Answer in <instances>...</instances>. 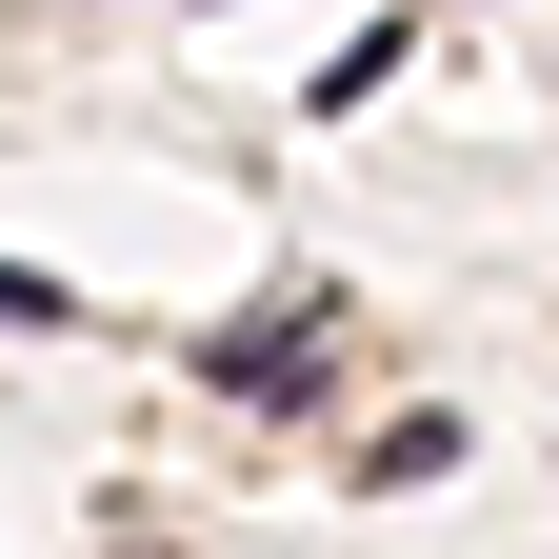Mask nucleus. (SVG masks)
<instances>
[{"mask_svg": "<svg viewBox=\"0 0 559 559\" xmlns=\"http://www.w3.org/2000/svg\"><path fill=\"white\" fill-rule=\"evenodd\" d=\"M0 320H81V300H60V280H21V260H0Z\"/></svg>", "mask_w": 559, "mask_h": 559, "instance_id": "2", "label": "nucleus"}, {"mask_svg": "<svg viewBox=\"0 0 559 559\" xmlns=\"http://www.w3.org/2000/svg\"><path fill=\"white\" fill-rule=\"evenodd\" d=\"M320 340H340L320 300H280V320H221V340H200V380H221V400H260V419H300V400H320Z\"/></svg>", "mask_w": 559, "mask_h": 559, "instance_id": "1", "label": "nucleus"}]
</instances>
